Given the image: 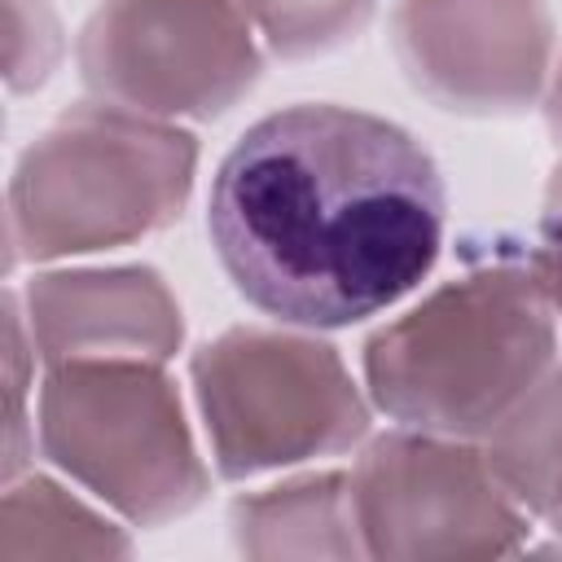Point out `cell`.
I'll use <instances>...</instances> for the list:
<instances>
[{"label":"cell","mask_w":562,"mask_h":562,"mask_svg":"<svg viewBox=\"0 0 562 562\" xmlns=\"http://www.w3.org/2000/svg\"><path fill=\"white\" fill-rule=\"evenodd\" d=\"M448 193L404 127L347 105H285L211 180V241L268 316L338 329L404 299L439 259Z\"/></svg>","instance_id":"obj_1"}]
</instances>
